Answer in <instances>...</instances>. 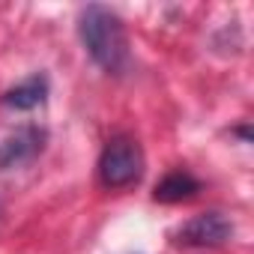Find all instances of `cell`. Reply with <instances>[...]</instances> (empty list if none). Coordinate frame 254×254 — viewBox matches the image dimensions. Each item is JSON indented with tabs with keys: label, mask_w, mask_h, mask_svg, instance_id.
<instances>
[{
	"label": "cell",
	"mask_w": 254,
	"mask_h": 254,
	"mask_svg": "<svg viewBox=\"0 0 254 254\" xmlns=\"http://www.w3.org/2000/svg\"><path fill=\"white\" fill-rule=\"evenodd\" d=\"M230 236H233V221L224 212H215V209L200 212V215L183 221L171 233V239L177 245H186V248H218Z\"/></svg>",
	"instance_id": "cell-3"
},
{
	"label": "cell",
	"mask_w": 254,
	"mask_h": 254,
	"mask_svg": "<svg viewBox=\"0 0 254 254\" xmlns=\"http://www.w3.org/2000/svg\"><path fill=\"white\" fill-rule=\"evenodd\" d=\"M48 144V132L42 126H21L0 141V171H12L30 165Z\"/></svg>",
	"instance_id": "cell-4"
},
{
	"label": "cell",
	"mask_w": 254,
	"mask_h": 254,
	"mask_svg": "<svg viewBox=\"0 0 254 254\" xmlns=\"http://www.w3.org/2000/svg\"><path fill=\"white\" fill-rule=\"evenodd\" d=\"M78 36L90 60L108 72V75H126L129 72V39H126V27L117 12H111L102 3H90L78 15Z\"/></svg>",
	"instance_id": "cell-1"
},
{
	"label": "cell",
	"mask_w": 254,
	"mask_h": 254,
	"mask_svg": "<svg viewBox=\"0 0 254 254\" xmlns=\"http://www.w3.org/2000/svg\"><path fill=\"white\" fill-rule=\"evenodd\" d=\"M45 96H48V78L45 75H30L21 84L9 87L3 96H0V102L6 108H12V111H33V108H39L45 102Z\"/></svg>",
	"instance_id": "cell-5"
},
{
	"label": "cell",
	"mask_w": 254,
	"mask_h": 254,
	"mask_svg": "<svg viewBox=\"0 0 254 254\" xmlns=\"http://www.w3.org/2000/svg\"><path fill=\"white\" fill-rule=\"evenodd\" d=\"M200 191V183L189 174V171H171L168 177H162L153 189V200L159 203H183L189 197H194Z\"/></svg>",
	"instance_id": "cell-6"
},
{
	"label": "cell",
	"mask_w": 254,
	"mask_h": 254,
	"mask_svg": "<svg viewBox=\"0 0 254 254\" xmlns=\"http://www.w3.org/2000/svg\"><path fill=\"white\" fill-rule=\"evenodd\" d=\"M144 174V150L129 135H114L99 156V180L105 189L135 186Z\"/></svg>",
	"instance_id": "cell-2"
}]
</instances>
